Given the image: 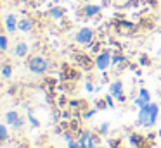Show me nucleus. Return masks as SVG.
Wrapping results in <instances>:
<instances>
[{"mask_svg": "<svg viewBox=\"0 0 161 148\" xmlns=\"http://www.w3.org/2000/svg\"><path fill=\"white\" fill-rule=\"evenodd\" d=\"M26 65H28L30 72H31V74H36V76L45 74V72L49 71V67H50L49 60H47L43 55H31V57H28Z\"/></svg>", "mask_w": 161, "mask_h": 148, "instance_id": "f257e3e1", "label": "nucleus"}, {"mask_svg": "<svg viewBox=\"0 0 161 148\" xmlns=\"http://www.w3.org/2000/svg\"><path fill=\"white\" fill-rule=\"evenodd\" d=\"M94 36H95V31L92 29V28H88V26H83V28H80V29L76 31L75 41H76L78 45H90L92 41H94Z\"/></svg>", "mask_w": 161, "mask_h": 148, "instance_id": "f03ea898", "label": "nucleus"}, {"mask_svg": "<svg viewBox=\"0 0 161 148\" xmlns=\"http://www.w3.org/2000/svg\"><path fill=\"white\" fill-rule=\"evenodd\" d=\"M5 124L9 127H12V129L19 131L25 126V119H23V115L18 110H9V112H5Z\"/></svg>", "mask_w": 161, "mask_h": 148, "instance_id": "7ed1b4c3", "label": "nucleus"}, {"mask_svg": "<svg viewBox=\"0 0 161 148\" xmlns=\"http://www.w3.org/2000/svg\"><path fill=\"white\" fill-rule=\"evenodd\" d=\"M111 50L109 48H106V50H102L101 54H97V57H95V69H99L101 72H106L109 67H111Z\"/></svg>", "mask_w": 161, "mask_h": 148, "instance_id": "20e7f679", "label": "nucleus"}, {"mask_svg": "<svg viewBox=\"0 0 161 148\" xmlns=\"http://www.w3.org/2000/svg\"><path fill=\"white\" fill-rule=\"evenodd\" d=\"M137 124L142 126L144 129H149V127H151V103H147V105L142 107V109H139Z\"/></svg>", "mask_w": 161, "mask_h": 148, "instance_id": "39448f33", "label": "nucleus"}, {"mask_svg": "<svg viewBox=\"0 0 161 148\" xmlns=\"http://www.w3.org/2000/svg\"><path fill=\"white\" fill-rule=\"evenodd\" d=\"M128 143H130V146H135V148H151L147 138L140 133H130Z\"/></svg>", "mask_w": 161, "mask_h": 148, "instance_id": "423d86ee", "label": "nucleus"}, {"mask_svg": "<svg viewBox=\"0 0 161 148\" xmlns=\"http://www.w3.org/2000/svg\"><path fill=\"white\" fill-rule=\"evenodd\" d=\"M75 60H76V64L80 65L81 69H85V71H92V69L95 67V59H90L88 54H76L75 55Z\"/></svg>", "mask_w": 161, "mask_h": 148, "instance_id": "0eeeda50", "label": "nucleus"}, {"mask_svg": "<svg viewBox=\"0 0 161 148\" xmlns=\"http://www.w3.org/2000/svg\"><path fill=\"white\" fill-rule=\"evenodd\" d=\"M80 78V71L75 67H71L69 64H64L63 65V72H61V79L63 81H76Z\"/></svg>", "mask_w": 161, "mask_h": 148, "instance_id": "6e6552de", "label": "nucleus"}, {"mask_svg": "<svg viewBox=\"0 0 161 148\" xmlns=\"http://www.w3.org/2000/svg\"><path fill=\"white\" fill-rule=\"evenodd\" d=\"M18 23H19V19H18V16L16 14H7L5 16V19H4V29L7 31L9 34H12V33H16L18 31Z\"/></svg>", "mask_w": 161, "mask_h": 148, "instance_id": "1a4fd4ad", "label": "nucleus"}, {"mask_svg": "<svg viewBox=\"0 0 161 148\" xmlns=\"http://www.w3.org/2000/svg\"><path fill=\"white\" fill-rule=\"evenodd\" d=\"M14 55L18 59H25L30 55V45L26 43V41H18V43L14 45Z\"/></svg>", "mask_w": 161, "mask_h": 148, "instance_id": "9d476101", "label": "nucleus"}, {"mask_svg": "<svg viewBox=\"0 0 161 148\" xmlns=\"http://www.w3.org/2000/svg\"><path fill=\"white\" fill-rule=\"evenodd\" d=\"M81 10H83V16L90 19V17H95L99 12H101L102 7L97 5V3H90V2H88V3H85V5H83V9H81Z\"/></svg>", "mask_w": 161, "mask_h": 148, "instance_id": "9b49d317", "label": "nucleus"}, {"mask_svg": "<svg viewBox=\"0 0 161 148\" xmlns=\"http://www.w3.org/2000/svg\"><path fill=\"white\" fill-rule=\"evenodd\" d=\"M33 28H35V23H33L30 17H21L18 23V29L21 31V33H31Z\"/></svg>", "mask_w": 161, "mask_h": 148, "instance_id": "f8f14e48", "label": "nucleus"}, {"mask_svg": "<svg viewBox=\"0 0 161 148\" xmlns=\"http://www.w3.org/2000/svg\"><path fill=\"white\" fill-rule=\"evenodd\" d=\"M109 93H111L114 98L118 95H121V93H123V81H121V79H114V81L109 83Z\"/></svg>", "mask_w": 161, "mask_h": 148, "instance_id": "ddd939ff", "label": "nucleus"}, {"mask_svg": "<svg viewBox=\"0 0 161 148\" xmlns=\"http://www.w3.org/2000/svg\"><path fill=\"white\" fill-rule=\"evenodd\" d=\"M64 12H66V10H64L63 7H52V9L49 10V16L52 17V19H61V17L64 16Z\"/></svg>", "mask_w": 161, "mask_h": 148, "instance_id": "4468645a", "label": "nucleus"}, {"mask_svg": "<svg viewBox=\"0 0 161 148\" xmlns=\"http://www.w3.org/2000/svg\"><path fill=\"white\" fill-rule=\"evenodd\" d=\"M125 62H126V57L123 54H119V52H116L111 59V65H121V64H125Z\"/></svg>", "mask_w": 161, "mask_h": 148, "instance_id": "2eb2a0df", "label": "nucleus"}, {"mask_svg": "<svg viewBox=\"0 0 161 148\" xmlns=\"http://www.w3.org/2000/svg\"><path fill=\"white\" fill-rule=\"evenodd\" d=\"M7 124H0V143L9 140V129H7Z\"/></svg>", "mask_w": 161, "mask_h": 148, "instance_id": "dca6fc26", "label": "nucleus"}, {"mask_svg": "<svg viewBox=\"0 0 161 148\" xmlns=\"http://www.w3.org/2000/svg\"><path fill=\"white\" fill-rule=\"evenodd\" d=\"M0 74L4 76L5 79H9V78L12 76V65L9 64V62H5V64L2 65V72H0Z\"/></svg>", "mask_w": 161, "mask_h": 148, "instance_id": "f3484780", "label": "nucleus"}, {"mask_svg": "<svg viewBox=\"0 0 161 148\" xmlns=\"http://www.w3.org/2000/svg\"><path fill=\"white\" fill-rule=\"evenodd\" d=\"M9 48V38L5 34H0V52H7Z\"/></svg>", "mask_w": 161, "mask_h": 148, "instance_id": "a211bd4d", "label": "nucleus"}, {"mask_svg": "<svg viewBox=\"0 0 161 148\" xmlns=\"http://www.w3.org/2000/svg\"><path fill=\"white\" fill-rule=\"evenodd\" d=\"M95 109H97V110H106V109H108V102H106L104 96L95 100Z\"/></svg>", "mask_w": 161, "mask_h": 148, "instance_id": "6ab92c4d", "label": "nucleus"}, {"mask_svg": "<svg viewBox=\"0 0 161 148\" xmlns=\"http://www.w3.org/2000/svg\"><path fill=\"white\" fill-rule=\"evenodd\" d=\"M109 148H121V138H111V140L108 141Z\"/></svg>", "mask_w": 161, "mask_h": 148, "instance_id": "aec40b11", "label": "nucleus"}, {"mask_svg": "<svg viewBox=\"0 0 161 148\" xmlns=\"http://www.w3.org/2000/svg\"><path fill=\"white\" fill-rule=\"evenodd\" d=\"M139 96H140V98H144L147 103H151V93L147 91V88H140L139 89Z\"/></svg>", "mask_w": 161, "mask_h": 148, "instance_id": "412c9836", "label": "nucleus"}, {"mask_svg": "<svg viewBox=\"0 0 161 148\" xmlns=\"http://www.w3.org/2000/svg\"><path fill=\"white\" fill-rule=\"evenodd\" d=\"M28 120H30V124H31L33 127H40L38 119H36V117L33 115V112H31V110H28Z\"/></svg>", "mask_w": 161, "mask_h": 148, "instance_id": "4be33fe9", "label": "nucleus"}, {"mask_svg": "<svg viewBox=\"0 0 161 148\" xmlns=\"http://www.w3.org/2000/svg\"><path fill=\"white\" fill-rule=\"evenodd\" d=\"M139 64L140 65H144V67H149V65H151V59H149V55H140V57H139Z\"/></svg>", "mask_w": 161, "mask_h": 148, "instance_id": "5701e85b", "label": "nucleus"}, {"mask_svg": "<svg viewBox=\"0 0 161 148\" xmlns=\"http://www.w3.org/2000/svg\"><path fill=\"white\" fill-rule=\"evenodd\" d=\"M108 131H109V124L108 122H102L101 126H99V134H101V136H106Z\"/></svg>", "mask_w": 161, "mask_h": 148, "instance_id": "b1692460", "label": "nucleus"}, {"mask_svg": "<svg viewBox=\"0 0 161 148\" xmlns=\"http://www.w3.org/2000/svg\"><path fill=\"white\" fill-rule=\"evenodd\" d=\"M95 112H97V109H88V110H85V112L81 114V117H83V119H92Z\"/></svg>", "mask_w": 161, "mask_h": 148, "instance_id": "393cba45", "label": "nucleus"}, {"mask_svg": "<svg viewBox=\"0 0 161 148\" xmlns=\"http://www.w3.org/2000/svg\"><path fill=\"white\" fill-rule=\"evenodd\" d=\"M104 98H106V102H108V107H109V109H113V107H114V96L109 93V95L104 96Z\"/></svg>", "mask_w": 161, "mask_h": 148, "instance_id": "a878e982", "label": "nucleus"}, {"mask_svg": "<svg viewBox=\"0 0 161 148\" xmlns=\"http://www.w3.org/2000/svg\"><path fill=\"white\" fill-rule=\"evenodd\" d=\"M133 103H135V105L139 107V109H142L144 105H147V102H146V100H144V98H140V96H137V98L133 100Z\"/></svg>", "mask_w": 161, "mask_h": 148, "instance_id": "bb28decb", "label": "nucleus"}, {"mask_svg": "<svg viewBox=\"0 0 161 148\" xmlns=\"http://www.w3.org/2000/svg\"><path fill=\"white\" fill-rule=\"evenodd\" d=\"M114 100H116L118 103H125V102H126V95H125V93H121V95H118Z\"/></svg>", "mask_w": 161, "mask_h": 148, "instance_id": "cd10ccee", "label": "nucleus"}, {"mask_svg": "<svg viewBox=\"0 0 161 148\" xmlns=\"http://www.w3.org/2000/svg\"><path fill=\"white\" fill-rule=\"evenodd\" d=\"M85 89H87L88 93H92V91H95V88H94V83H90V81H87V84H85Z\"/></svg>", "mask_w": 161, "mask_h": 148, "instance_id": "c85d7f7f", "label": "nucleus"}, {"mask_svg": "<svg viewBox=\"0 0 161 148\" xmlns=\"http://www.w3.org/2000/svg\"><path fill=\"white\" fill-rule=\"evenodd\" d=\"M64 105H66V98L61 96V98H59V107H64Z\"/></svg>", "mask_w": 161, "mask_h": 148, "instance_id": "c756f323", "label": "nucleus"}, {"mask_svg": "<svg viewBox=\"0 0 161 148\" xmlns=\"http://www.w3.org/2000/svg\"><path fill=\"white\" fill-rule=\"evenodd\" d=\"M76 148H88V146H87V143H83V141L78 140V146Z\"/></svg>", "mask_w": 161, "mask_h": 148, "instance_id": "7c9ffc66", "label": "nucleus"}, {"mask_svg": "<svg viewBox=\"0 0 161 148\" xmlns=\"http://www.w3.org/2000/svg\"><path fill=\"white\" fill-rule=\"evenodd\" d=\"M81 2H83V3H88V2H90V0H81Z\"/></svg>", "mask_w": 161, "mask_h": 148, "instance_id": "2f4dec72", "label": "nucleus"}, {"mask_svg": "<svg viewBox=\"0 0 161 148\" xmlns=\"http://www.w3.org/2000/svg\"><path fill=\"white\" fill-rule=\"evenodd\" d=\"M94 148H104V146H101V145H97V146H94Z\"/></svg>", "mask_w": 161, "mask_h": 148, "instance_id": "473e14b6", "label": "nucleus"}, {"mask_svg": "<svg viewBox=\"0 0 161 148\" xmlns=\"http://www.w3.org/2000/svg\"><path fill=\"white\" fill-rule=\"evenodd\" d=\"M158 136H159V138H161V129H159V133H158Z\"/></svg>", "mask_w": 161, "mask_h": 148, "instance_id": "72a5a7b5", "label": "nucleus"}, {"mask_svg": "<svg viewBox=\"0 0 161 148\" xmlns=\"http://www.w3.org/2000/svg\"><path fill=\"white\" fill-rule=\"evenodd\" d=\"M158 33H161V28H159V29H158Z\"/></svg>", "mask_w": 161, "mask_h": 148, "instance_id": "f704fd0d", "label": "nucleus"}, {"mask_svg": "<svg viewBox=\"0 0 161 148\" xmlns=\"http://www.w3.org/2000/svg\"><path fill=\"white\" fill-rule=\"evenodd\" d=\"M0 72H2V67H0Z\"/></svg>", "mask_w": 161, "mask_h": 148, "instance_id": "c9c22d12", "label": "nucleus"}, {"mask_svg": "<svg viewBox=\"0 0 161 148\" xmlns=\"http://www.w3.org/2000/svg\"><path fill=\"white\" fill-rule=\"evenodd\" d=\"M132 148H135V146H132Z\"/></svg>", "mask_w": 161, "mask_h": 148, "instance_id": "e433bc0d", "label": "nucleus"}]
</instances>
